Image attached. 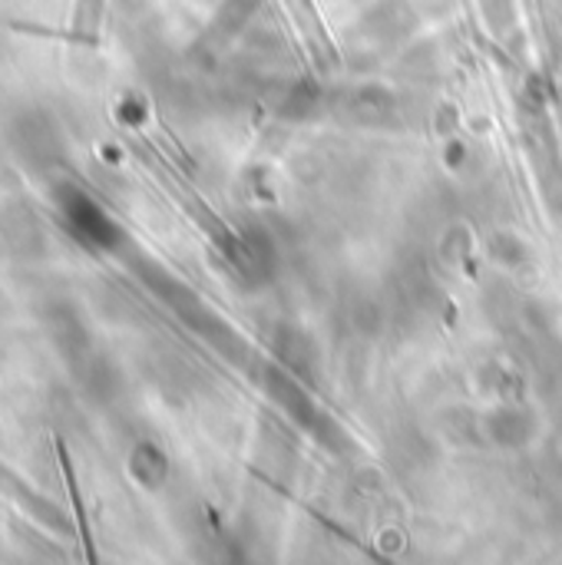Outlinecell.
Instances as JSON below:
<instances>
[{
	"instance_id": "obj_1",
	"label": "cell",
	"mask_w": 562,
	"mask_h": 565,
	"mask_svg": "<svg viewBox=\"0 0 562 565\" xmlns=\"http://www.w3.org/2000/svg\"><path fill=\"white\" fill-rule=\"evenodd\" d=\"M7 142H10L17 162L33 172H50L66 156V136H63L60 122L40 106H23L10 116Z\"/></svg>"
},
{
	"instance_id": "obj_2",
	"label": "cell",
	"mask_w": 562,
	"mask_h": 565,
	"mask_svg": "<svg viewBox=\"0 0 562 565\" xmlns=\"http://www.w3.org/2000/svg\"><path fill=\"white\" fill-rule=\"evenodd\" d=\"M56 212L60 222L66 225V232L73 235V242H79L89 252H109L123 242L119 225L79 189L63 185L56 189Z\"/></svg>"
},
{
	"instance_id": "obj_3",
	"label": "cell",
	"mask_w": 562,
	"mask_h": 565,
	"mask_svg": "<svg viewBox=\"0 0 562 565\" xmlns=\"http://www.w3.org/2000/svg\"><path fill=\"white\" fill-rule=\"evenodd\" d=\"M129 470H132V477H136L139 483L156 487V483H162V477H166V457H162L152 444H139L136 454L129 457Z\"/></svg>"
}]
</instances>
